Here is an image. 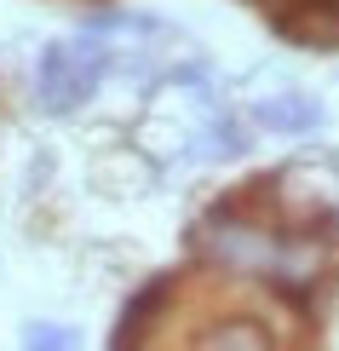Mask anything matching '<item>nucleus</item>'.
I'll return each mask as SVG.
<instances>
[{"mask_svg": "<svg viewBox=\"0 0 339 351\" xmlns=\"http://www.w3.org/2000/svg\"><path fill=\"white\" fill-rule=\"evenodd\" d=\"M104 75H110V47L81 29V35L47 47V58H40V69H35V98L52 115H69V110L92 104V93L104 86Z\"/></svg>", "mask_w": 339, "mask_h": 351, "instance_id": "f257e3e1", "label": "nucleus"}, {"mask_svg": "<svg viewBox=\"0 0 339 351\" xmlns=\"http://www.w3.org/2000/svg\"><path fill=\"white\" fill-rule=\"evenodd\" d=\"M167 294H173V282H150V288H144V294L121 311V323H115V346L144 340V328H150V317L161 311V305H167Z\"/></svg>", "mask_w": 339, "mask_h": 351, "instance_id": "7ed1b4c3", "label": "nucleus"}, {"mask_svg": "<svg viewBox=\"0 0 339 351\" xmlns=\"http://www.w3.org/2000/svg\"><path fill=\"white\" fill-rule=\"evenodd\" d=\"M23 346H40V351H69V346H75V328H64V323H29V328H23Z\"/></svg>", "mask_w": 339, "mask_h": 351, "instance_id": "20e7f679", "label": "nucleus"}, {"mask_svg": "<svg viewBox=\"0 0 339 351\" xmlns=\"http://www.w3.org/2000/svg\"><path fill=\"white\" fill-rule=\"evenodd\" d=\"M253 121L264 133H282V138H299V133H316L322 127V104L311 93H271L253 104Z\"/></svg>", "mask_w": 339, "mask_h": 351, "instance_id": "f03ea898", "label": "nucleus"}]
</instances>
